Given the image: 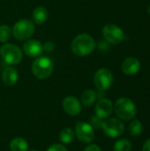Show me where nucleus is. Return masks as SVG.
<instances>
[{
  "instance_id": "dca6fc26",
  "label": "nucleus",
  "mask_w": 150,
  "mask_h": 151,
  "mask_svg": "<svg viewBox=\"0 0 150 151\" xmlns=\"http://www.w3.org/2000/svg\"><path fill=\"white\" fill-rule=\"evenodd\" d=\"M96 100V94L92 89L85 90L81 95V103L86 107H90Z\"/></svg>"
},
{
  "instance_id": "20e7f679",
  "label": "nucleus",
  "mask_w": 150,
  "mask_h": 151,
  "mask_svg": "<svg viewBox=\"0 0 150 151\" xmlns=\"http://www.w3.org/2000/svg\"><path fill=\"white\" fill-rule=\"evenodd\" d=\"M0 56L2 59L8 65H19L22 60L21 50L11 43L4 44L0 49Z\"/></svg>"
},
{
  "instance_id": "39448f33",
  "label": "nucleus",
  "mask_w": 150,
  "mask_h": 151,
  "mask_svg": "<svg viewBox=\"0 0 150 151\" xmlns=\"http://www.w3.org/2000/svg\"><path fill=\"white\" fill-rule=\"evenodd\" d=\"M34 32V22L27 19H19V21H17L13 25L11 30L13 36L19 41L28 39L30 36L33 35Z\"/></svg>"
},
{
  "instance_id": "f3484780",
  "label": "nucleus",
  "mask_w": 150,
  "mask_h": 151,
  "mask_svg": "<svg viewBox=\"0 0 150 151\" xmlns=\"http://www.w3.org/2000/svg\"><path fill=\"white\" fill-rule=\"evenodd\" d=\"M10 149L11 151H27L28 144L26 140L20 137L14 138L10 143Z\"/></svg>"
},
{
  "instance_id": "412c9836",
  "label": "nucleus",
  "mask_w": 150,
  "mask_h": 151,
  "mask_svg": "<svg viewBox=\"0 0 150 151\" xmlns=\"http://www.w3.org/2000/svg\"><path fill=\"white\" fill-rule=\"evenodd\" d=\"M11 34H12L11 30L8 26L6 25L0 26V42H7L11 38Z\"/></svg>"
},
{
  "instance_id": "a878e982",
  "label": "nucleus",
  "mask_w": 150,
  "mask_h": 151,
  "mask_svg": "<svg viewBox=\"0 0 150 151\" xmlns=\"http://www.w3.org/2000/svg\"><path fill=\"white\" fill-rule=\"evenodd\" d=\"M142 151H150V139H149L143 145Z\"/></svg>"
},
{
  "instance_id": "ddd939ff",
  "label": "nucleus",
  "mask_w": 150,
  "mask_h": 151,
  "mask_svg": "<svg viewBox=\"0 0 150 151\" xmlns=\"http://www.w3.org/2000/svg\"><path fill=\"white\" fill-rule=\"evenodd\" d=\"M121 69L123 73L126 75L136 74L141 69V62L136 58H133V57L127 58L123 61Z\"/></svg>"
},
{
  "instance_id": "4be33fe9",
  "label": "nucleus",
  "mask_w": 150,
  "mask_h": 151,
  "mask_svg": "<svg viewBox=\"0 0 150 151\" xmlns=\"http://www.w3.org/2000/svg\"><path fill=\"white\" fill-rule=\"evenodd\" d=\"M91 126L95 127V128H99L100 127H102L103 124V119H99L97 116H93L91 118Z\"/></svg>"
},
{
  "instance_id": "f257e3e1",
  "label": "nucleus",
  "mask_w": 150,
  "mask_h": 151,
  "mask_svg": "<svg viewBox=\"0 0 150 151\" xmlns=\"http://www.w3.org/2000/svg\"><path fill=\"white\" fill-rule=\"evenodd\" d=\"M72 51L78 57H85L91 54L95 49V42L88 34H80L77 35L72 44Z\"/></svg>"
},
{
  "instance_id": "bb28decb",
  "label": "nucleus",
  "mask_w": 150,
  "mask_h": 151,
  "mask_svg": "<svg viewBox=\"0 0 150 151\" xmlns=\"http://www.w3.org/2000/svg\"><path fill=\"white\" fill-rule=\"evenodd\" d=\"M148 12H149V14H150V4L149 5V7H148Z\"/></svg>"
},
{
  "instance_id": "393cba45",
  "label": "nucleus",
  "mask_w": 150,
  "mask_h": 151,
  "mask_svg": "<svg viewBox=\"0 0 150 151\" xmlns=\"http://www.w3.org/2000/svg\"><path fill=\"white\" fill-rule=\"evenodd\" d=\"M84 151H102V150L100 149V147H98L97 145L95 144H91V145H88Z\"/></svg>"
},
{
  "instance_id": "f8f14e48",
  "label": "nucleus",
  "mask_w": 150,
  "mask_h": 151,
  "mask_svg": "<svg viewBox=\"0 0 150 151\" xmlns=\"http://www.w3.org/2000/svg\"><path fill=\"white\" fill-rule=\"evenodd\" d=\"M113 111V105L111 100L103 98L98 101L95 106V114L101 119H108Z\"/></svg>"
},
{
  "instance_id": "2eb2a0df",
  "label": "nucleus",
  "mask_w": 150,
  "mask_h": 151,
  "mask_svg": "<svg viewBox=\"0 0 150 151\" xmlns=\"http://www.w3.org/2000/svg\"><path fill=\"white\" fill-rule=\"evenodd\" d=\"M33 19L34 23L42 25L49 19V12L43 6H38L33 11Z\"/></svg>"
},
{
  "instance_id": "aec40b11",
  "label": "nucleus",
  "mask_w": 150,
  "mask_h": 151,
  "mask_svg": "<svg viewBox=\"0 0 150 151\" xmlns=\"http://www.w3.org/2000/svg\"><path fill=\"white\" fill-rule=\"evenodd\" d=\"M75 133L71 128H65L59 134V140L63 143H71L74 140Z\"/></svg>"
},
{
  "instance_id": "7ed1b4c3",
  "label": "nucleus",
  "mask_w": 150,
  "mask_h": 151,
  "mask_svg": "<svg viewBox=\"0 0 150 151\" xmlns=\"http://www.w3.org/2000/svg\"><path fill=\"white\" fill-rule=\"evenodd\" d=\"M32 72L34 75L40 79H48L53 72L52 61L47 57H38L32 64Z\"/></svg>"
},
{
  "instance_id": "f03ea898",
  "label": "nucleus",
  "mask_w": 150,
  "mask_h": 151,
  "mask_svg": "<svg viewBox=\"0 0 150 151\" xmlns=\"http://www.w3.org/2000/svg\"><path fill=\"white\" fill-rule=\"evenodd\" d=\"M114 111L116 115L120 119L125 121L133 119L137 114L136 105L127 97H121L118 99L114 105Z\"/></svg>"
},
{
  "instance_id": "a211bd4d",
  "label": "nucleus",
  "mask_w": 150,
  "mask_h": 151,
  "mask_svg": "<svg viewBox=\"0 0 150 151\" xmlns=\"http://www.w3.org/2000/svg\"><path fill=\"white\" fill-rule=\"evenodd\" d=\"M128 131L132 136H140L143 132V125L141 121L139 119L133 120L128 126Z\"/></svg>"
},
{
  "instance_id": "423d86ee",
  "label": "nucleus",
  "mask_w": 150,
  "mask_h": 151,
  "mask_svg": "<svg viewBox=\"0 0 150 151\" xmlns=\"http://www.w3.org/2000/svg\"><path fill=\"white\" fill-rule=\"evenodd\" d=\"M102 128L104 134L111 138H118L121 136L125 131V126L123 122L118 119H107L103 121Z\"/></svg>"
},
{
  "instance_id": "1a4fd4ad",
  "label": "nucleus",
  "mask_w": 150,
  "mask_h": 151,
  "mask_svg": "<svg viewBox=\"0 0 150 151\" xmlns=\"http://www.w3.org/2000/svg\"><path fill=\"white\" fill-rule=\"evenodd\" d=\"M75 136L81 142L89 143L95 138L94 128L90 124L86 122H78L75 127Z\"/></svg>"
},
{
  "instance_id": "4468645a",
  "label": "nucleus",
  "mask_w": 150,
  "mask_h": 151,
  "mask_svg": "<svg viewBox=\"0 0 150 151\" xmlns=\"http://www.w3.org/2000/svg\"><path fill=\"white\" fill-rule=\"evenodd\" d=\"M19 79L18 72L13 67H6L2 73V80L6 86H13L17 83Z\"/></svg>"
},
{
  "instance_id": "6ab92c4d",
  "label": "nucleus",
  "mask_w": 150,
  "mask_h": 151,
  "mask_svg": "<svg viewBox=\"0 0 150 151\" xmlns=\"http://www.w3.org/2000/svg\"><path fill=\"white\" fill-rule=\"evenodd\" d=\"M132 143L127 139L118 140L113 147V151H131Z\"/></svg>"
},
{
  "instance_id": "b1692460",
  "label": "nucleus",
  "mask_w": 150,
  "mask_h": 151,
  "mask_svg": "<svg viewBox=\"0 0 150 151\" xmlns=\"http://www.w3.org/2000/svg\"><path fill=\"white\" fill-rule=\"evenodd\" d=\"M43 50L45 51H52L55 48V45L52 42H46L43 45Z\"/></svg>"
},
{
  "instance_id": "9b49d317",
  "label": "nucleus",
  "mask_w": 150,
  "mask_h": 151,
  "mask_svg": "<svg viewBox=\"0 0 150 151\" xmlns=\"http://www.w3.org/2000/svg\"><path fill=\"white\" fill-rule=\"evenodd\" d=\"M23 51L30 58H37L43 51L42 44L38 40H27L23 44Z\"/></svg>"
},
{
  "instance_id": "6e6552de",
  "label": "nucleus",
  "mask_w": 150,
  "mask_h": 151,
  "mask_svg": "<svg viewBox=\"0 0 150 151\" xmlns=\"http://www.w3.org/2000/svg\"><path fill=\"white\" fill-rule=\"evenodd\" d=\"M102 32L104 39L111 44H118L125 39L123 30L114 24H108L104 26Z\"/></svg>"
},
{
  "instance_id": "9d476101",
  "label": "nucleus",
  "mask_w": 150,
  "mask_h": 151,
  "mask_svg": "<svg viewBox=\"0 0 150 151\" xmlns=\"http://www.w3.org/2000/svg\"><path fill=\"white\" fill-rule=\"evenodd\" d=\"M62 105H63L64 111L71 116L79 115L82 110L80 102L75 96H66L63 100Z\"/></svg>"
},
{
  "instance_id": "0eeeda50",
  "label": "nucleus",
  "mask_w": 150,
  "mask_h": 151,
  "mask_svg": "<svg viewBox=\"0 0 150 151\" xmlns=\"http://www.w3.org/2000/svg\"><path fill=\"white\" fill-rule=\"evenodd\" d=\"M114 77L111 70L101 68L97 70L94 76V82L96 88L100 90H107L113 84Z\"/></svg>"
},
{
  "instance_id": "5701e85b",
  "label": "nucleus",
  "mask_w": 150,
  "mask_h": 151,
  "mask_svg": "<svg viewBox=\"0 0 150 151\" xmlns=\"http://www.w3.org/2000/svg\"><path fill=\"white\" fill-rule=\"evenodd\" d=\"M47 151H67V149L61 144H53L47 150Z\"/></svg>"
},
{
  "instance_id": "cd10ccee",
  "label": "nucleus",
  "mask_w": 150,
  "mask_h": 151,
  "mask_svg": "<svg viewBox=\"0 0 150 151\" xmlns=\"http://www.w3.org/2000/svg\"><path fill=\"white\" fill-rule=\"evenodd\" d=\"M30 151H37V150H30Z\"/></svg>"
}]
</instances>
